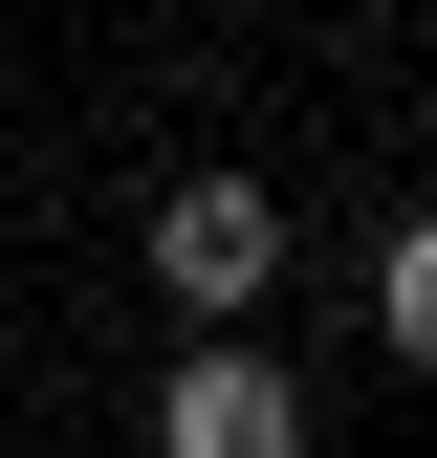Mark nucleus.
Wrapping results in <instances>:
<instances>
[{
	"mask_svg": "<svg viewBox=\"0 0 437 458\" xmlns=\"http://www.w3.org/2000/svg\"><path fill=\"white\" fill-rule=\"evenodd\" d=\"M262 284H285V197L262 175H176L153 197V306H176V350L197 327H262Z\"/></svg>",
	"mask_w": 437,
	"mask_h": 458,
	"instance_id": "obj_1",
	"label": "nucleus"
},
{
	"mask_svg": "<svg viewBox=\"0 0 437 458\" xmlns=\"http://www.w3.org/2000/svg\"><path fill=\"white\" fill-rule=\"evenodd\" d=\"M153 458H306V371L262 350V327H197V350L153 371Z\"/></svg>",
	"mask_w": 437,
	"mask_h": 458,
	"instance_id": "obj_2",
	"label": "nucleus"
},
{
	"mask_svg": "<svg viewBox=\"0 0 437 458\" xmlns=\"http://www.w3.org/2000/svg\"><path fill=\"white\" fill-rule=\"evenodd\" d=\"M372 327H394V371H437V197L372 241Z\"/></svg>",
	"mask_w": 437,
	"mask_h": 458,
	"instance_id": "obj_3",
	"label": "nucleus"
}]
</instances>
